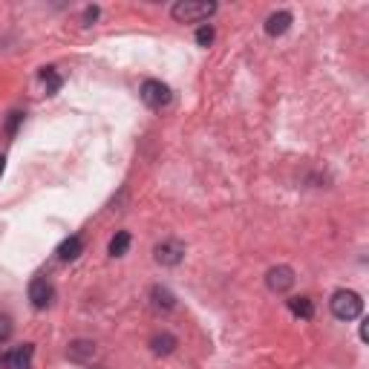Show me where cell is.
Here are the masks:
<instances>
[{"label": "cell", "instance_id": "6", "mask_svg": "<svg viewBox=\"0 0 369 369\" xmlns=\"http://www.w3.org/2000/svg\"><path fill=\"white\" fill-rule=\"evenodd\" d=\"M266 283H269L271 291L283 294V291H288V288L294 286V271H291L288 266H277V269H271V271L266 274Z\"/></svg>", "mask_w": 369, "mask_h": 369}, {"label": "cell", "instance_id": "11", "mask_svg": "<svg viewBox=\"0 0 369 369\" xmlns=\"http://www.w3.org/2000/svg\"><path fill=\"white\" fill-rule=\"evenodd\" d=\"M288 312L294 317H300V320H312L315 317V306H312L309 298H291L288 300Z\"/></svg>", "mask_w": 369, "mask_h": 369}, {"label": "cell", "instance_id": "2", "mask_svg": "<svg viewBox=\"0 0 369 369\" xmlns=\"http://www.w3.org/2000/svg\"><path fill=\"white\" fill-rule=\"evenodd\" d=\"M361 312H363L361 294L346 291V288L332 294V315H335L338 320H355V317H361Z\"/></svg>", "mask_w": 369, "mask_h": 369}, {"label": "cell", "instance_id": "14", "mask_svg": "<svg viewBox=\"0 0 369 369\" xmlns=\"http://www.w3.org/2000/svg\"><path fill=\"white\" fill-rule=\"evenodd\" d=\"M130 248V234L127 231H119L113 240H110V257H124Z\"/></svg>", "mask_w": 369, "mask_h": 369}, {"label": "cell", "instance_id": "12", "mask_svg": "<svg viewBox=\"0 0 369 369\" xmlns=\"http://www.w3.org/2000/svg\"><path fill=\"white\" fill-rule=\"evenodd\" d=\"M151 349H153L156 355H170V352L176 349V338L168 335V332H162V335H156V338L151 341Z\"/></svg>", "mask_w": 369, "mask_h": 369}, {"label": "cell", "instance_id": "18", "mask_svg": "<svg viewBox=\"0 0 369 369\" xmlns=\"http://www.w3.org/2000/svg\"><path fill=\"white\" fill-rule=\"evenodd\" d=\"M20 119H23V113H12V122H9V133H15V130H18Z\"/></svg>", "mask_w": 369, "mask_h": 369}, {"label": "cell", "instance_id": "1", "mask_svg": "<svg viewBox=\"0 0 369 369\" xmlns=\"http://www.w3.org/2000/svg\"><path fill=\"white\" fill-rule=\"evenodd\" d=\"M216 12V4H208V0H182L170 9L173 20L179 23H194V20H208Z\"/></svg>", "mask_w": 369, "mask_h": 369}, {"label": "cell", "instance_id": "7", "mask_svg": "<svg viewBox=\"0 0 369 369\" xmlns=\"http://www.w3.org/2000/svg\"><path fill=\"white\" fill-rule=\"evenodd\" d=\"M66 355H69V361H76V363H87V361L95 358V344L93 341H72Z\"/></svg>", "mask_w": 369, "mask_h": 369}, {"label": "cell", "instance_id": "16", "mask_svg": "<svg viewBox=\"0 0 369 369\" xmlns=\"http://www.w3.org/2000/svg\"><path fill=\"white\" fill-rule=\"evenodd\" d=\"M12 338V320L9 315H0V344H6Z\"/></svg>", "mask_w": 369, "mask_h": 369}, {"label": "cell", "instance_id": "19", "mask_svg": "<svg viewBox=\"0 0 369 369\" xmlns=\"http://www.w3.org/2000/svg\"><path fill=\"white\" fill-rule=\"evenodd\" d=\"M95 18H98V9H95V6H90V9H87V15H84V20H87V23H93Z\"/></svg>", "mask_w": 369, "mask_h": 369}, {"label": "cell", "instance_id": "17", "mask_svg": "<svg viewBox=\"0 0 369 369\" xmlns=\"http://www.w3.org/2000/svg\"><path fill=\"white\" fill-rule=\"evenodd\" d=\"M197 44H199V47H211V44H213V29H211V26H202V29L197 32Z\"/></svg>", "mask_w": 369, "mask_h": 369}, {"label": "cell", "instance_id": "3", "mask_svg": "<svg viewBox=\"0 0 369 369\" xmlns=\"http://www.w3.org/2000/svg\"><path fill=\"white\" fill-rule=\"evenodd\" d=\"M141 101L151 107V110H162V107H168L170 101H173V93H170V87L168 84H162V81H144L141 84Z\"/></svg>", "mask_w": 369, "mask_h": 369}, {"label": "cell", "instance_id": "5", "mask_svg": "<svg viewBox=\"0 0 369 369\" xmlns=\"http://www.w3.org/2000/svg\"><path fill=\"white\" fill-rule=\"evenodd\" d=\"M182 257H184V245L176 242V240L156 245V263H159V266H179Z\"/></svg>", "mask_w": 369, "mask_h": 369}, {"label": "cell", "instance_id": "9", "mask_svg": "<svg viewBox=\"0 0 369 369\" xmlns=\"http://www.w3.org/2000/svg\"><path fill=\"white\" fill-rule=\"evenodd\" d=\"M288 26H291V15H288V12H274V15H269V20H266V32L271 35V38H277V35H286Z\"/></svg>", "mask_w": 369, "mask_h": 369}, {"label": "cell", "instance_id": "15", "mask_svg": "<svg viewBox=\"0 0 369 369\" xmlns=\"http://www.w3.org/2000/svg\"><path fill=\"white\" fill-rule=\"evenodd\" d=\"M41 78H44V84H47V93H49V95H55V93L61 90V76H58V72H55L52 66H47V69L41 72Z\"/></svg>", "mask_w": 369, "mask_h": 369}, {"label": "cell", "instance_id": "13", "mask_svg": "<svg viewBox=\"0 0 369 369\" xmlns=\"http://www.w3.org/2000/svg\"><path fill=\"white\" fill-rule=\"evenodd\" d=\"M151 298H153V306H156V309H165V312H168V309L176 306V298H173L168 288H162V286H156V288L151 291Z\"/></svg>", "mask_w": 369, "mask_h": 369}, {"label": "cell", "instance_id": "10", "mask_svg": "<svg viewBox=\"0 0 369 369\" xmlns=\"http://www.w3.org/2000/svg\"><path fill=\"white\" fill-rule=\"evenodd\" d=\"M32 355H35V346H32V344H23V346H18V349L9 355V366H12V369H32Z\"/></svg>", "mask_w": 369, "mask_h": 369}, {"label": "cell", "instance_id": "4", "mask_svg": "<svg viewBox=\"0 0 369 369\" xmlns=\"http://www.w3.org/2000/svg\"><path fill=\"white\" fill-rule=\"evenodd\" d=\"M52 300H55L52 283H49L47 277H35V280L29 283V303H32L35 309H49Z\"/></svg>", "mask_w": 369, "mask_h": 369}, {"label": "cell", "instance_id": "20", "mask_svg": "<svg viewBox=\"0 0 369 369\" xmlns=\"http://www.w3.org/2000/svg\"><path fill=\"white\" fill-rule=\"evenodd\" d=\"M4 168H6V159H4V156H0V176H4Z\"/></svg>", "mask_w": 369, "mask_h": 369}, {"label": "cell", "instance_id": "8", "mask_svg": "<svg viewBox=\"0 0 369 369\" xmlns=\"http://www.w3.org/2000/svg\"><path fill=\"white\" fill-rule=\"evenodd\" d=\"M81 251H84L81 237H66V240L61 242V248H58V260L72 263V260H78V257H81Z\"/></svg>", "mask_w": 369, "mask_h": 369}]
</instances>
